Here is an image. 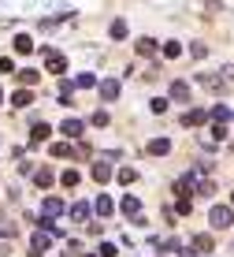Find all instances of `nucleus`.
<instances>
[{
	"label": "nucleus",
	"mask_w": 234,
	"mask_h": 257,
	"mask_svg": "<svg viewBox=\"0 0 234 257\" xmlns=\"http://www.w3.org/2000/svg\"><path fill=\"white\" fill-rule=\"evenodd\" d=\"M15 52H19V56H26V52H34V38H26V34H19V38H15Z\"/></svg>",
	"instance_id": "5701e85b"
},
{
	"label": "nucleus",
	"mask_w": 234,
	"mask_h": 257,
	"mask_svg": "<svg viewBox=\"0 0 234 257\" xmlns=\"http://www.w3.org/2000/svg\"><path fill=\"white\" fill-rule=\"evenodd\" d=\"M182 123H186V127H204V123H208V112H204V108H190L182 116Z\"/></svg>",
	"instance_id": "0eeeda50"
},
{
	"label": "nucleus",
	"mask_w": 234,
	"mask_h": 257,
	"mask_svg": "<svg viewBox=\"0 0 234 257\" xmlns=\"http://www.w3.org/2000/svg\"><path fill=\"white\" fill-rule=\"evenodd\" d=\"M12 104H15V108H30V104H34V93L23 86V90H15V93H12Z\"/></svg>",
	"instance_id": "9d476101"
},
{
	"label": "nucleus",
	"mask_w": 234,
	"mask_h": 257,
	"mask_svg": "<svg viewBox=\"0 0 234 257\" xmlns=\"http://www.w3.org/2000/svg\"><path fill=\"white\" fill-rule=\"evenodd\" d=\"M164 56H167V60L182 56V45H178V41H167V45H164Z\"/></svg>",
	"instance_id": "c756f323"
},
{
	"label": "nucleus",
	"mask_w": 234,
	"mask_h": 257,
	"mask_svg": "<svg viewBox=\"0 0 234 257\" xmlns=\"http://www.w3.org/2000/svg\"><path fill=\"white\" fill-rule=\"evenodd\" d=\"M230 209H234V194H230Z\"/></svg>",
	"instance_id": "4c0bfd02"
},
{
	"label": "nucleus",
	"mask_w": 234,
	"mask_h": 257,
	"mask_svg": "<svg viewBox=\"0 0 234 257\" xmlns=\"http://www.w3.org/2000/svg\"><path fill=\"white\" fill-rule=\"evenodd\" d=\"M208 220H212V227H215V231H227V227L234 224V209H230V205H212Z\"/></svg>",
	"instance_id": "f03ea898"
},
{
	"label": "nucleus",
	"mask_w": 234,
	"mask_h": 257,
	"mask_svg": "<svg viewBox=\"0 0 234 257\" xmlns=\"http://www.w3.org/2000/svg\"><path fill=\"white\" fill-rule=\"evenodd\" d=\"M0 101H4V90H0Z\"/></svg>",
	"instance_id": "58836bf2"
},
{
	"label": "nucleus",
	"mask_w": 234,
	"mask_h": 257,
	"mask_svg": "<svg viewBox=\"0 0 234 257\" xmlns=\"http://www.w3.org/2000/svg\"><path fill=\"white\" fill-rule=\"evenodd\" d=\"M101 97L104 101H115V97H119V82H115V78H104L101 82Z\"/></svg>",
	"instance_id": "2eb2a0df"
},
{
	"label": "nucleus",
	"mask_w": 234,
	"mask_h": 257,
	"mask_svg": "<svg viewBox=\"0 0 234 257\" xmlns=\"http://www.w3.org/2000/svg\"><path fill=\"white\" fill-rule=\"evenodd\" d=\"M119 209H123V212H127V216H138V212H141V201H138V198H134V194H127V198H123V201H119Z\"/></svg>",
	"instance_id": "dca6fc26"
},
{
	"label": "nucleus",
	"mask_w": 234,
	"mask_h": 257,
	"mask_svg": "<svg viewBox=\"0 0 234 257\" xmlns=\"http://www.w3.org/2000/svg\"><path fill=\"white\" fill-rule=\"evenodd\" d=\"M89 212H93V205H86V201H75V205H71V220H89Z\"/></svg>",
	"instance_id": "6ab92c4d"
},
{
	"label": "nucleus",
	"mask_w": 234,
	"mask_h": 257,
	"mask_svg": "<svg viewBox=\"0 0 234 257\" xmlns=\"http://www.w3.org/2000/svg\"><path fill=\"white\" fill-rule=\"evenodd\" d=\"M93 127H108V112H104V108L93 112Z\"/></svg>",
	"instance_id": "72a5a7b5"
},
{
	"label": "nucleus",
	"mask_w": 234,
	"mask_h": 257,
	"mask_svg": "<svg viewBox=\"0 0 234 257\" xmlns=\"http://www.w3.org/2000/svg\"><path fill=\"white\" fill-rule=\"evenodd\" d=\"M93 209L101 212V216H112V209H115V205H112V198H108V194H101V198L93 201Z\"/></svg>",
	"instance_id": "4be33fe9"
},
{
	"label": "nucleus",
	"mask_w": 234,
	"mask_h": 257,
	"mask_svg": "<svg viewBox=\"0 0 234 257\" xmlns=\"http://www.w3.org/2000/svg\"><path fill=\"white\" fill-rule=\"evenodd\" d=\"M193 246H197L193 253H212V246H215V242H212V235H197V238H193Z\"/></svg>",
	"instance_id": "412c9836"
},
{
	"label": "nucleus",
	"mask_w": 234,
	"mask_h": 257,
	"mask_svg": "<svg viewBox=\"0 0 234 257\" xmlns=\"http://www.w3.org/2000/svg\"><path fill=\"white\" fill-rule=\"evenodd\" d=\"M49 135H52V127H49V123H34V127H30V146H41V142H49Z\"/></svg>",
	"instance_id": "423d86ee"
},
{
	"label": "nucleus",
	"mask_w": 234,
	"mask_h": 257,
	"mask_svg": "<svg viewBox=\"0 0 234 257\" xmlns=\"http://www.w3.org/2000/svg\"><path fill=\"white\" fill-rule=\"evenodd\" d=\"M149 153H152V157H167V153H171V142H167V138H152V142H149Z\"/></svg>",
	"instance_id": "4468645a"
},
{
	"label": "nucleus",
	"mask_w": 234,
	"mask_h": 257,
	"mask_svg": "<svg viewBox=\"0 0 234 257\" xmlns=\"http://www.w3.org/2000/svg\"><path fill=\"white\" fill-rule=\"evenodd\" d=\"M60 183H64V187L71 190V187H78V183H82V175H78V172H75V168H67V172H64V175H60Z\"/></svg>",
	"instance_id": "393cba45"
},
{
	"label": "nucleus",
	"mask_w": 234,
	"mask_h": 257,
	"mask_svg": "<svg viewBox=\"0 0 234 257\" xmlns=\"http://www.w3.org/2000/svg\"><path fill=\"white\" fill-rule=\"evenodd\" d=\"M182 257H193V250H182Z\"/></svg>",
	"instance_id": "e433bc0d"
},
{
	"label": "nucleus",
	"mask_w": 234,
	"mask_h": 257,
	"mask_svg": "<svg viewBox=\"0 0 234 257\" xmlns=\"http://www.w3.org/2000/svg\"><path fill=\"white\" fill-rule=\"evenodd\" d=\"M93 179L104 187V183L112 179V164H108V161H97V164H93Z\"/></svg>",
	"instance_id": "9b49d317"
},
{
	"label": "nucleus",
	"mask_w": 234,
	"mask_h": 257,
	"mask_svg": "<svg viewBox=\"0 0 234 257\" xmlns=\"http://www.w3.org/2000/svg\"><path fill=\"white\" fill-rule=\"evenodd\" d=\"M60 131H64L67 138H82V131H86V127H82V119H71V116H67L64 123H60Z\"/></svg>",
	"instance_id": "1a4fd4ad"
},
{
	"label": "nucleus",
	"mask_w": 234,
	"mask_h": 257,
	"mask_svg": "<svg viewBox=\"0 0 234 257\" xmlns=\"http://www.w3.org/2000/svg\"><path fill=\"white\" fill-rule=\"evenodd\" d=\"M190 56H193V60H204V56H208V45H201V41H193V45H190Z\"/></svg>",
	"instance_id": "7c9ffc66"
},
{
	"label": "nucleus",
	"mask_w": 234,
	"mask_h": 257,
	"mask_svg": "<svg viewBox=\"0 0 234 257\" xmlns=\"http://www.w3.org/2000/svg\"><path fill=\"white\" fill-rule=\"evenodd\" d=\"M134 49H138V56H156V49H160V45H156L152 38H141V41H138Z\"/></svg>",
	"instance_id": "a211bd4d"
},
{
	"label": "nucleus",
	"mask_w": 234,
	"mask_h": 257,
	"mask_svg": "<svg viewBox=\"0 0 234 257\" xmlns=\"http://www.w3.org/2000/svg\"><path fill=\"white\" fill-rule=\"evenodd\" d=\"M115 253H119V246H115V242H101V257H115Z\"/></svg>",
	"instance_id": "f704fd0d"
},
{
	"label": "nucleus",
	"mask_w": 234,
	"mask_h": 257,
	"mask_svg": "<svg viewBox=\"0 0 234 257\" xmlns=\"http://www.w3.org/2000/svg\"><path fill=\"white\" fill-rule=\"evenodd\" d=\"M75 86H78V90H93L97 78H93V75H78V78H75Z\"/></svg>",
	"instance_id": "c85d7f7f"
},
{
	"label": "nucleus",
	"mask_w": 234,
	"mask_h": 257,
	"mask_svg": "<svg viewBox=\"0 0 234 257\" xmlns=\"http://www.w3.org/2000/svg\"><path fill=\"white\" fill-rule=\"evenodd\" d=\"M197 82H201L204 90L219 93V97H227V93H230V75H212V71H201V75H197Z\"/></svg>",
	"instance_id": "f257e3e1"
},
{
	"label": "nucleus",
	"mask_w": 234,
	"mask_h": 257,
	"mask_svg": "<svg viewBox=\"0 0 234 257\" xmlns=\"http://www.w3.org/2000/svg\"><path fill=\"white\" fill-rule=\"evenodd\" d=\"M41 216H45V220L64 216V201H60V198H45V201H41Z\"/></svg>",
	"instance_id": "20e7f679"
},
{
	"label": "nucleus",
	"mask_w": 234,
	"mask_h": 257,
	"mask_svg": "<svg viewBox=\"0 0 234 257\" xmlns=\"http://www.w3.org/2000/svg\"><path fill=\"white\" fill-rule=\"evenodd\" d=\"M0 71H4V75H12V71H15V64H12V60L4 56V60H0Z\"/></svg>",
	"instance_id": "c9c22d12"
},
{
	"label": "nucleus",
	"mask_w": 234,
	"mask_h": 257,
	"mask_svg": "<svg viewBox=\"0 0 234 257\" xmlns=\"http://www.w3.org/2000/svg\"><path fill=\"white\" fill-rule=\"evenodd\" d=\"M115 179H119L123 187H130V183H138V172H134V168H119V172H115Z\"/></svg>",
	"instance_id": "b1692460"
},
{
	"label": "nucleus",
	"mask_w": 234,
	"mask_h": 257,
	"mask_svg": "<svg viewBox=\"0 0 234 257\" xmlns=\"http://www.w3.org/2000/svg\"><path fill=\"white\" fill-rule=\"evenodd\" d=\"M86 257H97V253H86Z\"/></svg>",
	"instance_id": "a19ab883"
},
{
	"label": "nucleus",
	"mask_w": 234,
	"mask_h": 257,
	"mask_svg": "<svg viewBox=\"0 0 234 257\" xmlns=\"http://www.w3.org/2000/svg\"><path fill=\"white\" fill-rule=\"evenodd\" d=\"M8 235H15V220H8L4 212H0V238H8Z\"/></svg>",
	"instance_id": "bb28decb"
},
{
	"label": "nucleus",
	"mask_w": 234,
	"mask_h": 257,
	"mask_svg": "<svg viewBox=\"0 0 234 257\" xmlns=\"http://www.w3.org/2000/svg\"><path fill=\"white\" fill-rule=\"evenodd\" d=\"M208 119H212V123H227V119H230V108H227V104H215V108L208 112Z\"/></svg>",
	"instance_id": "aec40b11"
},
{
	"label": "nucleus",
	"mask_w": 234,
	"mask_h": 257,
	"mask_svg": "<svg viewBox=\"0 0 234 257\" xmlns=\"http://www.w3.org/2000/svg\"><path fill=\"white\" fill-rule=\"evenodd\" d=\"M71 90H75V86H71L67 78H60V104H67V97H71Z\"/></svg>",
	"instance_id": "2f4dec72"
},
{
	"label": "nucleus",
	"mask_w": 234,
	"mask_h": 257,
	"mask_svg": "<svg viewBox=\"0 0 234 257\" xmlns=\"http://www.w3.org/2000/svg\"><path fill=\"white\" fill-rule=\"evenodd\" d=\"M71 153V142H56V146H52V157H67Z\"/></svg>",
	"instance_id": "473e14b6"
},
{
	"label": "nucleus",
	"mask_w": 234,
	"mask_h": 257,
	"mask_svg": "<svg viewBox=\"0 0 234 257\" xmlns=\"http://www.w3.org/2000/svg\"><path fill=\"white\" fill-rule=\"evenodd\" d=\"M49 246H52V235L49 231H34V238H30V257H45V253H49Z\"/></svg>",
	"instance_id": "7ed1b4c3"
},
{
	"label": "nucleus",
	"mask_w": 234,
	"mask_h": 257,
	"mask_svg": "<svg viewBox=\"0 0 234 257\" xmlns=\"http://www.w3.org/2000/svg\"><path fill=\"white\" fill-rule=\"evenodd\" d=\"M45 67H49L52 75H64V71H67V56H60V52H45Z\"/></svg>",
	"instance_id": "39448f33"
},
{
	"label": "nucleus",
	"mask_w": 234,
	"mask_h": 257,
	"mask_svg": "<svg viewBox=\"0 0 234 257\" xmlns=\"http://www.w3.org/2000/svg\"><path fill=\"white\" fill-rule=\"evenodd\" d=\"M215 142H227V127H223V123H212V131H208V138H204V146H215Z\"/></svg>",
	"instance_id": "ddd939ff"
},
{
	"label": "nucleus",
	"mask_w": 234,
	"mask_h": 257,
	"mask_svg": "<svg viewBox=\"0 0 234 257\" xmlns=\"http://www.w3.org/2000/svg\"><path fill=\"white\" fill-rule=\"evenodd\" d=\"M15 75H19V82L26 86V90H30V86H38V82H41V71H30V67H23V71H15Z\"/></svg>",
	"instance_id": "f8f14e48"
},
{
	"label": "nucleus",
	"mask_w": 234,
	"mask_h": 257,
	"mask_svg": "<svg viewBox=\"0 0 234 257\" xmlns=\"http://www.w3.org/2000/svg\"><path fill=\"white\" fill-rule=\"evenodd\" d=\"M178 216H190V209H193V201H190V194H178Z\"/></svg>",
	"instance_id": "a878e982"
},
{
	"label": "nucleus",
	"mask_w": 234,
	"mask_h": 257,
	"mask_svg": "<svg viewBox=\"0 0 234 257\" xmlns=\"http://www.w3.org/2000/svg\"><path fill=\"white\" fill-rule=\"evenodd\" d=\"M171 97H175V101H190V82H182V78L171 82Z\"/></svg>",
	"instance_id": "f3484780"
},
{
	"label": "nucleus",
	"mask_w": 234,
	"mask_h": 257,
	"mask_svg": "<svg viewBox=\"0 0 234 257\" xmlns=\"http://www.w3.org/2000/svg\"><path fill=\"white\" fill-rule=\"evenodd\" d=\"M230 153H234V142H230Z\"/></svg>",
	"instance_id": "ea45409f"
},
{
	"label": "nucleus",
	"mask_w": 234,
	"mask_h": 257,
	"mask_svg": "<svg viewBox=\"0 0 234 257\" xmlns=\"http://www.w3.org/2000/svg\"><path fill=\"white\" fill-rule=\"evenodd\" d=\"M34 183H38V190H49L52 183H56V175H52V168H38V172H34Z\"/></svg>",
	"instance_id": "6e6552de"
},
{
	"label": "nucleus",
	"mask_w": 234,
	"mask_h": 257,
	"mask_svg": "<svg viewBox=\"0 0 234 257\" xmlns=\"http://www.w3.org/2000/svg\"><path fill=\"white\" fill-rule=\"evenodd\" d=\"M112 38H115V41L127 38V23H123V19H115V23H112Z\"/></svg>",
	"instance_id": "cd10ccee"
}]
</instances>
